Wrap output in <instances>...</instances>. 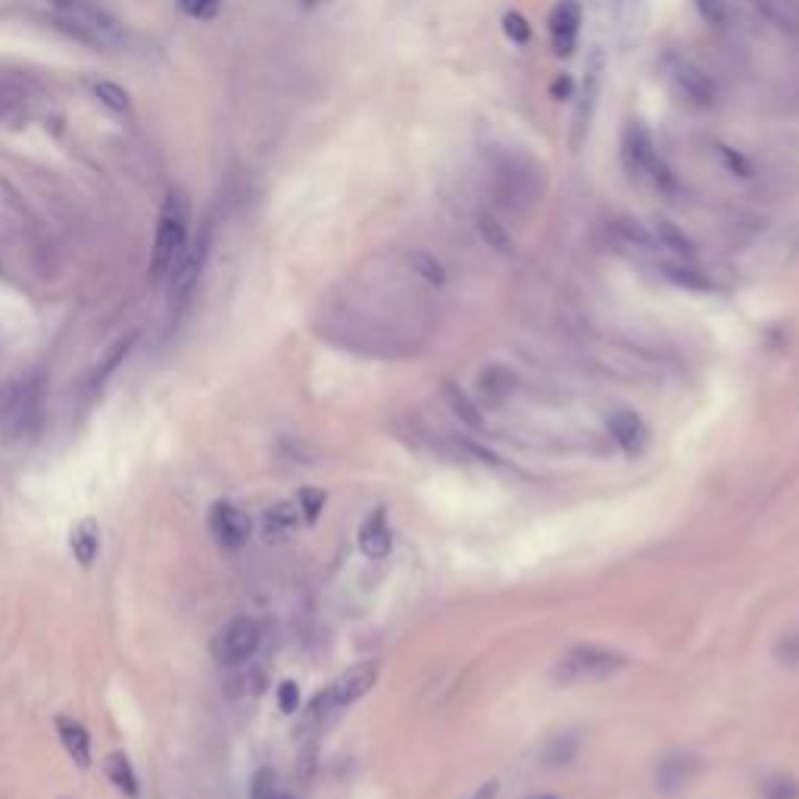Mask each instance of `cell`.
I'll return each mask as SVG.
<instances>
[{"instance_id":"obj_37","label":"cell","mask_w":799,"mask_h":799,"mask_svg":"<svg viewBox=\"0 0 799 799\" xmlns=\"http://www.w3.org/2000/svg\"><path fill=\"white\" fill-rule=\"evenodd\" d=\"M297 506H300V512H303V519H306V522H316V519H319V512H322V506H325V494L319 491V487H303L300 497H297Z\"/></svg>"},{"instance_id":"obj_36","label":"cell","mask_w":799,"mask_h":799,"mask_svg":"<svg viewBox=\"0 0 799 799\" xmlns=\"http://www.w3.org/2000/svg\"><path fill=\"white\" fill-rule=\"evenodd\" d=\"M503 32H506V38L512 44H528L531 41V25H528V19L522 13H515V10L503 16Z\"/></svg>"},{"instance_id":"obj_35","label":"cell","mask_w":799,"mask_h":799,"mask_svg":"<svg viewBox=\"0 0 799 799\" xmlns=\"http://www.w3.org/2000/svg\"><path fill=\"white\" fill-rule=\"evenodd\" d=\"M762 799H799V784L793 778H768L762 784Z\"/></svg>"},{"instance_id":"obj_40","label":"cell","mask_w":799,"mask_h":799,"mask_svg":"<svg viewBox=\"0 0 799 799\" xmlns=\"http://www.w3.org/2000/svg\"><path fill=\"white\" fill-rule=\"evenodd\" d=\"M778 659L784 662V665H796L799 662V637L793 634V637H784L781 643H778Z\"/></svg>"},{"instance_id":"obj_32","label":"cell","mask_w":799,"mask_h":799,"mask_svg":"<svg viewBox=\"0 0 799 799\" xmlns=\"http://www.w3.org/2000/svg\"><path fill=\"white\" fill-rule=\"evenodd\" d=\"M693 7H697L700 19L709 25L715 32H728L731 29V10L725 0H693Z\"/></svg>"},{"instance_id":"obj_24","label":"cell","mask_w":799,"mask_h":799,"mask_svg":"<svg viewBox=\"0 0 799 799\" xmlns=\"http://www.w3.org/2000/svg\"><path fill=\"white\" fill-rule=\"evenodd\" d=\"M135 341H138V334L132 331V334H125V338H119V341L107 350V356H103L100 363L94 366V372H91V381H88V388H91V391H100L103 384L110 381V375L125 363V356L132 353Z\"/></svg>"},{"instance_id":"obj_13","label":"cell","mask_w":799,"mask_h":799,"mask_svg":"<svg viewBox=\"0 0 799 799\" xmlns=\"http://www.w3.org/2000/svg\"><path fill=\"white\" fill-rule=\"evenodd\" d=\"M609 434H612V441L622 447L628 456H637L647 450L650 444V428L647 422H643L634 409H618L609 416Z\"/></svg>"},{"instance_id":"obj_4","label":"cell","mask_w":799,"mask_h":799,"mask_svg":"<svg viewBox=\"0 0 799 799\" xmlns=\"http://www.w3.org/2000/svg\"><path fill=\"white\" fill-rule=\"evenodd\" d=\"M491 182L494 194L509 210H531L540 197V169L519 150H497L491 157Z\"/></svg>"},{"instance_id":"obj_38","label":"cell","mask_w":799,"mask_h":799,"mask_svg":"<svg viewBox=\"0 0 799 799\" xmlns=\"http://www.w3.org/2000/svg\"><path fill=\"white\" fill-rule=\"evenodd\" d=\"M178 7H182L188 16H194V19H206V16L216 13L219 0H178Z\"/></svg>"},{"instance_id":"obj_44","label":"cell","mask_w":799,"mask_h":799,"mask_svg":"<svg viewBox=\"0 0 799 799\" xmlns=\"http://www.w3.org/2000/svg\"><path fill=\"white\" fill-rule=\"evenodd\" d=\"M285 799H288V796H285Z\"/></svg>"},{"instance_id":"obj_19","label":"cell","mask_w":799,"mask_h":799,"mask_svg":"<svg viewBox=\"0 0 799 799\" xmlns=\"http://www.w3.org/2000/svg\"><path fill=\"white\" fill-rule=\"evenodd\" d=\"M57 734H60V743H63L66 756L79 768H88L91 765V737H88L82 721L60 715L57 718Z\"/></svg>"},{"instance_id":"obj_6","label":"cell","mask_w":799,"mask_h":799,"mask_svg":"<svg viewBox=\"0 0 799 799\" xmlns=\"http://www.w3.org/2000/svg\"><path fill=\"white\" fill-rule=\"evenodd\" d=\"M662 75L668 88H672L684 103L697 110H712L718 103V85L712 75L693 60V57H684L678 50H668L662 54Z\"/></svg>"},{"instance_id":"obj_28","label":"cell","mask_w":799,"mask_h":799,"mask_svg":"<svg viewBox=\"0 0 799 799\" xmlns=\"http://www.w3.org/2000/svg\"><path fill=\"white\" fill-rule=\"evenodd\" d=\"M444 400H447V406L453 409V416H456L462 425H469L472 431H481V428H484V416L478 412V406L469 400V394L459 388V384H453V381L444 384Z\"/></svg>"},{"instance_id":"obj_34","label":"cell","mask_w":799,"mask_h":799,"mask_svg":"<svg viewBox=\"0 0 799 799\" xmlns=\"http://www.w3.org/2000/svg\"><path fill=\"white\" fill-rule=\"evenodd\" d=\"M250 799H285V793H281V787H278L275 771H269V768L256 771L253 784H250Z\"/></svg>"},{"instance_id":"obj_14","label":"cell","mask_w":799,"mask_h":799,"mask_svg":"<svg viewBox=\"0 0 799 799\" xmlns=\"http://www.w3.org/2000/svg\"><path fill=\"white\" fill-rule=\"evenodd\" d=\"M609 19L618 44L628 47L640 38L643 22H647V0H609Z\"/></svg>"},{"instance_id":"obj_1","label":"cell","mask_w":799,"mask_h":799,"mask_svg":"<svg viewBox=\"0 0 799 799\" xmlns=\"http://www.w3.org/2000/svg\"><path fill=\"white\" fill-rule=\"evenodd\" d=\"M47 419V384L41 372H25L0 384V441L32 444Z\"/></svg>"},{"instance_id":"obj_43","label":"cell","mask_w":799,"mask_h":799,"mask_svg":"<svg viewBox=\"0 0 799 799\" xmlns=\"http://www.w3.org/2000/svg\"><path fill=\"white\" fill-rule=\"evenodd\" d=\"M540 799H550V796H540Z\"/></svg>"},{"instance_id":"obj_5","label":"cell","mask_w":799,"mask_h":799,"mask_svg":"<svg viewBox=\"0 0 799 799\" xmlns=\"http://www.w3.org/2000/svg\"><path fill=\"white\" fill-rule=\"evenodd\" d=\"M622 163L634 182H650L659 191H675V175L659 157V147L643 122H628L622 132Z\"/></svg>"},{"instance_id":"obj_42","label":"cell","mask_w":799,"mask_h":799,"mask_svg":"<svg viewBox=\"0 0 799 799\" xmlns=\"http://www.w3.org/2000/svg\"><path fill=\"white\" fill-rule=\"evenodd\" d=\"M569 91H572V82H569V79H559V82L553 85V94H556V97H569Z\"/></svg>"},{"instance_id":"obj_25","label":"cell","mask_w":799,"mask_h":799,"mask_svg":"<svg viewBox=\"0 0 799 799\" xmlns=\"http://www.w3.org/2000/svg\"><path fill=\"white\" fill-rule=\"evenodd\" d=\"M403 260H406V269L416 275L419 281H425L428 288H444L447 285V269H444V263L437 260L434 253H428V250H409Z\"/></svg>"},{"instance_id":"obj_18","label":"cell","mask_w":799,"mask_h":799,"mask_svg":"<svg viewBox=\"0 0 799 799\" xmlns=\"http://www.w3.org/2000/svg\"><path fill=\"white\" fill-rule=\"evenodd\" d=\"M297 525H300V506L281 500V503L269 506L263 515V537L269 540V544H281V540H288L297 531Z\"/></svg>"},{"instance_id":"obj_31","label":"cell","mask_w":799,"mask_h":799,"mask_svg":"<svg viewBox=\"0 0 799 799\" xmlns=\"http://www.w3.org/2000/svg\"><path fill=\"white\" fill-rule=\"evenodd\" d=\"M712 153H715V160L721 163V169H725L728 175L734 178H743V182H750V178H756V166L743 157L740 150H734L731 144L725 141H712Z\"/></svg>"},{"instance_id":"obj_16","label":"cell","mask_w":799,"mask_h":799,"mask_svg":"<svg viewBox=\"0 0 799 799\" xmlns=\"http://www.w3.org/2000/svg\"><path fill=\"white\" fill-rule=\"evenodd\" d=\"M359 550L369 559H384L391 553V525H388V509H372L366 522L359 525Z\"/></svg>"},{"instance_id":"obj_33","label":"cell","mask_w":799,"mask_h":799,"mask_svg":"<svg viewBox=\"0 0 799 799\" xmlns=\"http://www.w3.org/2000/svg\"><path fill=\"white\" fill-rule=\"evenodd\" d=\"M25 116V94L10 82H0V125L19 122Z\"/></svg>"},{"instance_id":"obj_30","label":"cell","mask_w":799,"mask_h":799,"mask_svg":"<svg viewBox=\"0 0 799 799\" xmlns=\"http://www.w3.org/2000/svg\"><path fill=\"white\" fill-rule=\"evenodd\" d=\"M88 91L94 94V100L100 103V107H107L116 116H125L128 110H132V97H128V91L122 85L110 82V79H91Z\"/></svg>"},{"instance_id":"obj_41","label":"cell","mask_w":799,"mask_h":799,"mask_svg":"<svg viewBox=\"0 0 799 799\" xmlns=\"http://www.w3.org/2000/svg\"><path fill=\"white\" fill-rule=\"evenodd\" d=\"M497 793H500V784H497V781H487V784H481V787L472 793V799H497Z\"/></svg>"},{"instance_id":"obj_9","label":"cell","mask_w":799,"mask_h":799,"mask_svg":"<svg viewBox=\"0 0 799 799\" xmlns=\"http://www.w3.org/2000/svg\"><path fill=\"white\" fill-rule=\"evenodd\" d=\"M260 640H263V631L253 618H231V622L222 625L213 637V656L222 665H241L256 656Z\"/></svg>"},{"instance_id":"obj_21","label":"cell","mask_w":799,"mask_h":799,"mask_svg":"<svg viewBox=\"0 0 799 799\" xmlns=\"http://www.w3.org/2000/svg\"><path fill=\"white\" fill-rule=\"evenodd\" d=\"M650 231H653V238H656V247H659V250H668L672 256H678V260H687V263L697 260V244H693V241L687 238V231H681L675 222L659 219V222L650 225Z\"/></svg>"},{"instance_id":"obj_7","label":"cell","mask_w":799,"mask_h":799,"mask_svg":"<svg viewBox=\"0 0 799 799\" xmlns=\"http://www.w3.org/2000/svg\"><path fill=\"white\" fill-rule=\"evenodd\" d=\"M375 681H378V662H372V659L347 668L341 678H334L319 697L309 703V721H319L331 712H341V709L353 706L356 700H363L366 693L375 687Z\"/></svg>"},{"instance_id":"obj_10","label":"cell","mask_w":799,"mask_h":799,"mask_svg":"<svg viewBox=\"0 0 799 799\" xmlns=\"http://www.w3.org/2000/svg\"><path fill=\"white\" fill-rule=\"evenodd\" d=\"M206 528L216 537V544L225 547V550H241L247 540H250V531H253V522L250 515L228 503V500H219L210 506V515H206Z\"/></svg>"},{"instance_id":"obj_3","label":"cell","mask_w":799,"mask_h":799,"mask_svg":"<svg viewBox=\"0 0 799 799\" xmlns=\"http://www.w3.org/2000/svg\"><path fill=\"white\" fill-rule=\"evenodd\" d=\"M50 10H54L57 22L69 35H75L91 47L113 50V47H122L125 41L122 22L110 10L94 4V0H50Z\"/></svg>"},{"instance_id":"obj_20","label":"cell","mask_w":799,"mask_h":799,"mask_svg":"<svg viewBox=\"0 0 799 799\" xmlns=\"http://www.w3.org/2000/svg\"><path fill=\"white\" fill-rule=\"evenodd\" d=\"M69 550L82 569H91L100 556V525L97 519H82L69 534Z\"/></svg>"},{"instance_id":"obj_17","label":"cell","mask_w":799,"mask_h":799,"mask_svg":"<svg viewBox=\"0 0 799 799\" xmlns=\"http://www.w3.org/2000/svg\"><path fill=\"white\" fill-rule=\"evenodd\" d=\"M746 4L778 32L799 38V0H746Z\"/></svg>"},{"instance_id":"obj_12","label":"cell","mask_w":799,"mask_h":799,"mask_svg":"<svg viewBox=\"0 0 799 799\" xmlns=\"http://www.w3.org/2000/svg\"><path fill=\"white\" fill-rule=\"evenodd\" d=\"M581 35V4L578 0H559L550 13V38L559 57H572Z\"/></svg>"},{"instance_id":"obj_15","label":"cell","mask_w":799,"mask_h":799,"mask_svg":"<svg viewBox=\"0 0 799 799\" xmlns=\"http://www.w3.org/2000/svg\"><path fill=\"white\" fill-rule=\"evenodd\" d=\"M697 771H700L697 756H687V753L665 756L656 768V787L662 793H681L693 778H697Z\"/></svg>"},{"instance_id":"obj_2","label":"cell","mask_w":799,"mask_h":799,"mask_svg":"<svg viewBox=\"0 0 799 799\" xmlns=\"http://www.w3.org/2000/svg\"><path fill=\"white\" fill-rule=\"evenodd\" d=\"M188 235H191V203L182 191H169L157 219V235H153L150 281L160 285V281H166L175 272V266L188 253Z\"/></svg>"},{"instance_id":"obj_8","label":"cell","mask_w":799,"mask_h":799,"mask_svg":"<svg viewBox=\"0 0 799 799\" xmlns=\"http://www.w3.org/2000/svg\"><path fill=\"white\" fill-rule=\"evenodd\" d=\"M625 656L609 647H597V643H581V647L569 650L559 665H556V681L559 684H581V681H600L625 668Z\"/></svg>"},{"instance_id":"obj_29","label":"cell","mask_w":799,"mask_h":799,"mask_svg":"<svg viewBox=\"0 0 799 799\" xmlns=\"http://www.w3.org/2000/svg\"><path fill=\"white\" fill-rule=\"evenodd\" d=\"M107 778L113 781V787L119 790V793H125L128 799H138L141 796V784H138V775H135V768H132V762H128V756L125 753H113V756H107Z\"/></svg>"},{"instance_id":"obj_23","label":"cell","mask_w":799,"mask_h":799,"mask_svg":"<svg viewBox=\"0 0 799 799\" xmlns=\"http://www.w3.org/2000/svg\"><path fill=\"white\" fill-rule=\"evenodd\" d=\"M609 231L618 238V244H625V247H631V250H640V253H659L650 225H640V222L622 216V219H612Z\"/></svg>"},{"instance_id":"obj_11","label":"cell","mask_w":799,"mask_h":799,"mask_svg":"<svg viewBox=\"0 0 799 799\" xmlns=\"http://www.w3.org/2000/svg\"><path fill=\"white\" fill-rule=\"evenodd\" d=\"M603 72H606V57H603V50L597 47L594 54H590V60H587L584 85H581V94H578V103H575V138H572L575 147H581V141L590 132V122H594L597 103H600V88H603Z\"/></svg>"},{"instance_id":"obj_22","label":"cell","mask_w":799,"mask_h":799,"mask_svg":"<svg viewBox=\"0 0 799 799\" xmlns=\"http://www.w3.org/2000/svg\"><path fill=\"white\" fill-rule=\"evenodd\" d=\"M659 272H662V278H668V281H672V285H678V288L700 291V294L715 291L712 281H709L697 266H693V263H687V260H665V263L659 266Z\"/></svg>"},{"instance_id":"obj_39","label":"cell","mask_w":799,"mask_h":799,"mask_svg":"<svg viewBox=\"0 0 799 799\" xmlns=\"http://www.w3.org/2000/svg\"><path fill=\"white\" fill-rule=\"evenodd\" d=\"M278 706H281V712H297V706H300V687L294 681H285V684L278 687Z\"/></svg>"},{"instance_id":"obj_27","label":"cell","mask_w":799,"mask_h":799,"mask_svg":"<svg viewBox=\"0 0 799 799\" xmlns=\"http://www.w3.org/2000/svg\"><path fill=\"white\" fill-rule=\"evenodd\" d=\"M475 228H478V235H481V241L491 247V250H497L500 256H509L512 253V235H509V228L494 216V213H487V210H481L478 216H475Z\"/></svg>"},{"instance_id":"obj_26","label":"cell","mask_w":799,"mask_h":799,"mask_svg":"<svg viewBox=\"0 0 799 799\" xmlns=\"http://www.w3.org/2000/svg\"><path fill=\"white\" fill-rule=\"evenodd\" d=\"M478 388H481V394H484L487 403L500 406V403H506V400L512 397V391H515V375H512L509 369H503V366H487V369L478 375Z\"/></svg>"}]
</instances>
